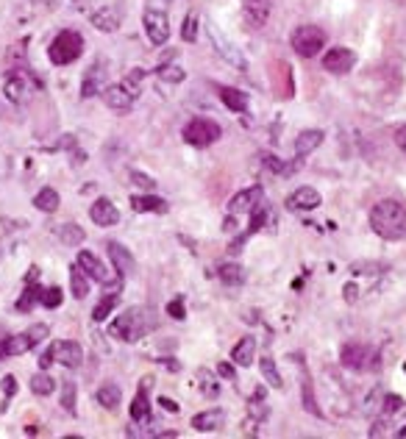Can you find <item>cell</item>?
I'll use <instances>...</instances> for the list:
<instances>
[{
  "label": "cell",
  "instance_id": "cell-29",
  "mask_svg": "<svg viewBox=\"0 0 406 439\" xmlns=\"http://www.w3.org/2000/svg\"><path fill=\"white\" fill-rule=\"evenodd\" d=\"M217 278L226 286H239V283H245V270L239 264H234V261H226V264L217 267Z\"/></svg>",
  "mask_w": 406,
  "mask_h": 439
},
{
  "label": "cell",
  "instance_id": "cell-21",
  "mask_svg": "<svg viewBox=\"0 0 406 439\" xmlns=\"http://www.w3.org/2000/svg\"><path fill=\"white\" fill-rule=\"evenodd\" d=\"M209 36H212V45L217 47V53H220L228 64H234V67H245L242 53H239V50H237V47H234V45H231V42H228V39H226V36H223L215 25H209Z\"/></svg>",
  "mask_w": 406,
  "mask_h": 439
},
{
  "label": "cell",
  "instance_id": "cell-14",
  "mask_svg": "<svg viewBox=\"0 0 406 439\" xmlns=\"http://www.w3.org/2000/svg\"><path fill=\"white\" fill-rule=\"evenodd\" d=\"M53 361H58L67 370H78L81 361H84L81 345L78 342H56L53 345Z\"/></svg>",
  "mask_w": 406,
  "mask_h": 439
},
{
  "label": "cell",
  "instance_id": "cell-53",
  "mask_svg": "<svg viewBox=\"0 0 406 439\" xmlns=\"http://www.w3.org/2000/svg\"><path fill=\"white\" fill-rule=\"evenodd\" d=\"M384 428H387V422H381V420H378V422H373V428H370V436H384V433H387Z\"/></svg>",
  "mask_w": 406,
  "mask_h": 439
},
{
  "label": "cell",
  "instance_id": "cell-4",
  "mask_svg": "<svg viewBox=\"0 0 406 439\" xmlns=\"http://www.w3.org/2000/svg\"><path fill=\"white\" fill-rule=\"evenodd\" d=\"M42 339H47V325L45 323H34L28 331L14 334L9 339L0 342V358H12V356H23L28 350H34Z\"/></svg>",
  "mask_w": 406,
  "mask_h": 439
},
{
  "label": "cell",
  "instance_id": "cell-33",
  "mask_svg": "<svg viewBox=\"0 0 406 439\" xmlns=\"http://www.w3.org/2000/svg\"><path fill=\"white\" fill-rule=\"evenodd\" d=\"M95 400H98L103 409H117L120 400H122V392H120V387H114V384H103V387L95 392Z\"/></svg>",
  "mask_w": 406,
  "mask_h": 439
},
{
  "label": "cell",
  "instance_id": "cell-17",
  "mask_svg": "<svg viewBox=\"0 0 406 439\" xmlns=\"http://www.w3.org/2000/svg\"><path fill=\"white\" fill-rule=\"evenodd\" d=\"M242 17L253 31L264 28L270 17V0H242Z\"/></svg>",
  "mask_w": 406,
  "mask_h": 439
},
{
  "label": "cell",
  "instance_id": "cell-3",
  "mask_svg": "<svg viewBox=\"0 0 406 439\" xmlns=\"http://www.w3.org/2000/svg\"><path fill=\"white\" fill-rule=\"evenodd\" d=\"M84 53V39L78 31H61L50 45H47V56L53 64L64 67V64H73L78 61Z\"/></svg>",
  "mask_w": 406,
  "mask_h": 439
},
{
  "label": "cell",
  "instance_id": "cell-26",
  "mask_svg": "<svg viewBox=\"0 0 406 439\" xmlns=\"http://www.w3.org/2000/svg\"><path fill=\"white\" fill-rule=\"evenodd\" d=\"M253 356H256V339L253 336H242L234 350H231V361L239 364V367H248V364H253Z\"/></svg>",
  "mask_w": 406,
  "mask_h": 439
},
{
  "label": "cell",
  "instance_id": "cell-23",
  "mask_svg": "<svg viewBox=\"0 0 406 439\" xmlns=\"http://www.w3.org/2000/svg\"><path fill=\"white\" fill-rule=\"evenodd\" d=\"M131 208L137 214H167V203L162 197H153V195H133Z\"/></svg>",
  "mask_w": 406,
  "mask_h": 439
},
{
  "label": "cell",
  "instance_id": "cell-36",
  "mask_svg": "<svg viewBox=\"0 0 406 439\" xmlns=\"http://www.w3.org/2000/svg\"><path fill=\"white\" fill-rule=\"evenodd\" d=\"M301 373H303V409H306L309 414H314V417H323V411H320V406H317V400H314V392H312V378L306 376L303 364H301Z\"/></svg>",
  "mask_w": 406,
  "mask_h": 439
},
{
  "label": "cell",
  "instance_id": "cell-38",
  "mask_svg": "<svg viewBox=\"0 0 406 439\" xmlns=\"http://www.w3.org/2000/svg\"><path fill=\"white\" fill-rule=\"evenodd\" d=\"M39 289L36 283H25V292H23V298L17 301V312H31L36 303H39Z\"/></svg>",
  "mask_w": 406,
  "mask_h": 439
},
{
  "label": "cell",
  "instance_id": "cell-16",
  "mask_svg": "<svg viewBox=\"0 0 406 439\" xmlns=\"http://www.w3.org/2000/svg\"><path fill=\"white\" fill-rule=\"evenodd\" d=\"M320 203H323V197H320V192L312 189V186H298V189L287 197V208H290V211H314Z\"/></svg>",
  "mask_w": 406,
  "mask_h": 439
},
{
  "label": "cell",
  "instance_id": "cell-8",
  "mask_svg": "<svg viewBox=\"0 0 406 439\" xmlns=\"http://www.w3.org/2000/svg\"><path fill=\"white\" fill-rule=\"evenodd\" d=\"M370 361H378V356L373 353L370 345H362V342H348L343 347V364L348 370H373Z\"/></svg>",
  "mask_w": 406,
  "mask_h": 439
},
{
  "label": "cell",
  "instance_id": "cell-42",
  "mask_svg": "<svg viewBox=\"0 0 406 439\" xmlns=\"http://www.w3.org/2000/svg\"><path fill=\"white\" fill-rule=\"evenodd\" d=\"M351 272L354 275H381V272H387V264H381V261H354Z\"/></svg>",
  "mask_w": 406,
  "mask_h": 439
},
{
  "label": "cell",
  "instance_id": "cell-6",
  "mask_svg": "<svg viewBox=\"0 0 406 439\" xmlns=\"http://www.w3.org/2000/svg\"><path fill=\"white\" fill-rule=\"evenodd\" d=\"M292 50L298 53V56H303V58H312V56H317L323 47H325V34H323V28H317V25H298L295 31H292Z\"/></svg>",
  "mask_w": 406,
  "mask_h": 439
},
{
  "label": "cell",
  "instance_id": "cell-35",
  "mask_svg": "<svg viewBox=\"0 0 406 439\" xmlns=\"http://www.w3.org/2000/svg\"><path fill=\"white\" fill-rule=\"evenodd\" d=\"M197 381H200V389H203V395H206V398H217L220 395V384H217V378H215L212 370L200 367L197 370Z\"/></svg>",
  "mask_w": 406,
  "mask_h": 439
},
{
  "label": "cell",
  "instance_id": "cell-41",
  "mask_svg": "<svg viewBox=\"0 0 406 439\" xmlns=\"http://www.w3.org/2000/svg\"><path fill=\"white\" fill-rule=\"evenodd\" d=\"M61 301H64V295H61V289H58V286L39 289V303H42L45 309H58V306H61Z\"/></svg>",
  "mask_w": 406,
  "mask_h": 439
},
{
  "label": "cell",
  "instance_id": "cell-1",
  "mask_svg": "<svg viewBox=\"0 0 406 439\" xmlns=\"http://www.w3.org/2000/svg\"><path fill=\"white\" fill-rule=\"evenodd\" d=\"M370 228L387 242L403 239L406 237V206L392 197L378 200L370 208Z\"/></svg>",
  "mask_w": 406,
  "mask_h": 439
},
{
  "label": "cell",
  "instance_id": "cell-18",
  "mask_svg": "<svg viewBox=\"0 0 406 439\" xmlns=\"http://www.w3.org/2000/svg\"><path fill=\"white\" fill-rule=\"evenodd\" d=\"M89 217H92L95 226L109 228V226H114L117 220H120V211H117V206H114L109 197H98V200L89 206Z\"/></svg>",
  "mask_w": 406,
  "mask_h": 439
},
{
  "label": "cell",
  "instance_id": "cell-40",
  "mask_svg": "<svg viewBox=\"0 0 406 439\" xmlns=\"http://www.w3.org/2000/svg\"><path fill=\"white\" fill-rule=\"evenodd\" d=\"M76 398H78L76 384H73V381H64V384H61V409L70 411V414H76Z\"/></svg>",
  "mask_w": 406,
  "mask_h": 439
},
{
  "label": "cell",
  "instance_id": "cell-39",
  "mask_svg": "<svg viewBox=\"0 0 406 439\" xmlns=\"http://www.w3.org/2000/svg\"><path fill=\"white\" fill-rule=\"evenodd\" d=\"M156 76H159L162 81H167V84H181V81L186 78V72H184L181 67H175V64H159Z\"/></svg>",
  "mask_w": 406,
  "mask_h": 439
},
{
  "label": "cell",
  "instance_id": "cell-47",
  "mask_svg": "<svg viewBox=\"0 0 406 439\" xmlns=\"http://www.w3.org/2000/svg\"><path fill=\"white\" fill-rule=\"evenodd\" d=\"M343 298H345L348 303H356V301H359V286H356L354 281H348V283L343 286Z\"/></svg>",
  "mask_w": 406,
  "mask_h": 439
},
{
  "label": "cell",
  "instance_id": "cell-28",
  "mask_svg": "<svg viewBox=\"0 0 406 439\" xmlns=\"http://www.w3.org/2000/svg\"><path fill=\"white\" fill-rule=\"evenodd\" d=\"M70 292H73V298H78V301H84L89 295V278H87V272L78 264L70 267Z\"/></svg>",
  "mask_w": 406,
  "mask_h": 439
},
{
  "label": "cell",
  "instance_id": "cell-2",
  "mask_svg": "<svg viewBox=\"0 0 406 439\" xmlns=\"http://www.w3.org/2000/svg\"><path fill=\"white\" fill-rule=\"evenodd\" d=\"M153 328H156V317L151 309H125L120 317H114V323L109 325V334L122 342H137Z\"/></svg>",
  "mask_w": 406,
  "mask_h": 439
},
{
  "label": "cell",
  "instance_id": "cell-45",
  "mask_svg": "<svg viewBox=\"0 0 406 439\" xmlns=\"http://www.w3.org/2000/svg\"><path fill=\"white\" fill-rule=\"evenodd\" d=\"M131 181L137 184V186H142V189H153V186H156V181H153L151 175L140 173V170H133V173H131Z\"/></svg>",
  "mask_w": 406,
  "mask_h": 439
},
{
  "label": "cell",
  "instance_id": "cell-56",
  "mask_svg": "<svg viewBox=\"0 0 406 439\" xmlns=\"http://www.w3.org/2000/svg\"><path fill=\"white\" fill-rule=\"evenodd\" d=\"M403 370H406V364H403Z\"/></svg>",
  "mask_w": 406,
  "mask_h": 439
},
{
  "label": "cell",
  "instance_id": "cell-34",
  "mask_svg": "<svg viewBox=\"0 0 406 439\" xmlns=\"http://www.w3.org/2000/svg\"><path fill=\"white\" fill-rule=\"evenodd\" d=\"M53 389H56V381H53V376H50L47 370H39V373L31 378V392H34V395L47 398Z\"/></svg>",
  "mask_w": 406,
  "mask_h": 439
},
{
  "label": "cell",
  "instance_id": "cell-46",
  "mask_svg": "<svg viewBox=\"0 0 406 439\" xmlns=\"http://www.w3.org/2000/svg\"><path fill=\"white\" fill-rule=\"evenodd\" d=\"M400 409H403L400 395H384V411H387V414H395V411H400Z\"/></svg>",
  "mask_w": 406,
  "mask_h": 439
},
{
  "label": "cell",
  "instance_id": "cell-5",
  "mask_svg": "<svg viewBox=\"0 0 406 439\" xmlns=\"http://www.w3.org/2000/svg\"><path fill=\"white\" fill-rule=\"evenodd\" d=\"M220 136H223L220 125L215 120H206V117H195L184 125V139L192 148H209V144H215Z\"/></svg>",
  "mask_w": 406,
  "mask_h": 439
},
{
  "label": "cell",
  "instance_id": "cell-32",
  "mask_svg": "<svg viewBox=\"0 0 406 439\" xmlns=\"http://www.w3.org/2000/svg\"><path fill=\"white\" fill-rule=\"evenodd\" d=\"M259 367H261V376H264V381H267L270 387H273V389H281V387H284V381H281V373H279V367H276L273 356H261Z\"/></svg>",
  "mask_w": 406,
  "mask_h": 439
},
{
  "label": "cell",
  "instance_id": "cell-11",
  "mask_svg": "<svg viewBox=\"0 0 406 439\" xmlns=\"http://www.w3.org/2000/svg\"><path fill=\"white\" fill-rule=\"evenodd\" d=\"M137 95H140V92H133V89L125 87L122 81L103 89V100H106V106H109L111 111H131V106H133V100H137Z\"/></svg>",
  "mask_w": 406,
  "mask_h": 439
},
{
  "label": "cell",
  "instance_id": "cell-31",
  "mask_svg": "<svg viewBox=\"0 0 406 439\" xmlns=\"http://www.w3.org/2000/svg\"><path fill=\"white\" fill-rule=\"evenodd\" d=\"M58 203H61V197H58V192H56V189H50V186L39 189V192H36V197H34V206H36L39 211H45V214H53V211L58 208Z\"/></svg>",
  "mask_w": 406,
  "mask_h": 439
},
{
  "label": "cell",
  "instance_id": "cell-25",
  "mask_svg": "<svg viewBox=\"0 0 406 439\" xmlns=\"http://www.w3.org/2000/svg\"><path fill=\"white\" fill-rule=\"evenodd\" d=\"M100 81H103V61H95L87 72H84V84H81V98H92L100 92Z\"/></svg>",
  "mask_w": 406,
  "mask_h": 439
},
{
  "label": "cell",
  "instance_id": "cell-37",
  "mask_svg": "<svg viewBox=\"0 0 406 439\" xmlns=\"http://www.w3.org/2000/svg\"><path fill=\"white\" fill-rule=\"evenodd\" d=\"M58 237H61V242H64V245H81L87 234H84V228H81V226L67 223V226H61V228H58Z\"/></svg>",
  "mask_w": 406,
  "mask_h": 439
},
{
  "label": "cell",
  "instance_id": "cell-9",
  "mask_svg": "<svg viewBox=\"0 0 406 439\" xmlns=\"http://www.w3.org/2000/svg\"><path fill=\"white\" fill-rule=\"evenodd\" d=\"M142 25H145V34L153 45H164L170 39V20L162 9H148L142 17Z\"/></svg>",
  "mask_w": 406,
  "mask_h": 439
},
{
  "label": "cell",
  "instance_id": "cell-22",
  "mask_svg": "<svg viewBox=\"0 0 406 439\" xmlns=\"http://www.w3.org/2000/svg\"><path fill=\"white\" fill-rule=\"evenodd\" d=\"M323 139H325V133H323V131H317V128L301 131V133H298V139H295V153H298V159H303V156H309L312 151H317L320 144H323Z\"/></svg>",
  "mask_w": 406,
  "mask_h": 439
},
{
  "label": "cell",
  "instance_id": "cell-13",
  "mask_svg": "<svg viewBox=\"0 0 406 439\" xmlns=\"http://www.w3.org/2000/svg\"><path fill=\"white\" fill-rule=\"evenodd\" d=\"M261 197H264V189H261V186H248V189H242V192H237V195L231 197L228 211H231L234 217H239V214H250V211L261 203Z\"/></svg>",
  "mask_w": 406,
  "mask_h": 439
},
{
  "label": "cell",
  "instance_id": "cell-54",
  "mask_svg": "<svg viewBox=\"0 0 406 439\" xmlns=\"http://www.w3.org/2000/svg\"><path fill=\"white\" fill-rule=\"evenodd\" d=\"M36 281H39V267L34 264V267L28 270V275H25V283H36Z\"/></svg>",
  "mask_w": 406,
  "mask_h": 439
},
{
  "label": "cell",
  "instance_id": "cell-15",
  "mask_svg": "<svg viewBox=\"0 0 406 439\" xmlns=\"http://www.w3.org/2000/svg\"><path fill=\"white\" fill-rule=\"evenodd\" d=\"M89 20H92V25H95L98 31L114 34V31L120 28V23H122V12H120L117 6H111V3H106V6H98V9L89 14Z\"/></svg>",
  "mask_w": 406,
  "mask_h": 439
},
{
  "label": "cell",
  "instance_id": "cell-43",
  "mask_svg": "<svg viewBox=\"0 0 406 439\" xmlns=\"http://www.w3.org/2000/svg\"><path fill=\"white\" fill-rule=\"evenodd\" d=\"M181 39H184V42H195V39H197V14H195V12L186 14V20H184V25H181Z\"/></svg>",
  "mask_w": 406,
  "mask_h": 439
},
{
  "label": "cell",
  "instance_id": "cell-49",
  "mask_svg": "<svg viewBox=\"0 0 406 439\" xmlns=\"http://www.w3.org/2000/svg\"><path fill=\"white\" fill-rule=\"evenodd\" d=\"M50 364H53V345H50V347L42 353V356H39V367H42V370H47Z\"/></svg>",
  "mask_w": 406,
  "mask_h": 439
},
{
  "label": "cell",
  "instance_id": "cell-30",
  "mask_svg": "<svg viewBox=\"0 0 406 439\" xmlns=\"http://www.w3.org/2000/svg\"><path fill=\"white\" fill-rule=\"evenodd\" d=\"M220 100L231 109V111H245L248 109V95L234 89V87H220Z\"/></svg>",
  "mask_w": 406,
  "mask_h": 439
},
{
  "label": "cell",
  "instance_id": "cell-44",
  "mask_svg": "<svg viewBox=\"0 0 406 439\" xmlns=\"http://www.w3.org/2000/svg\"><path fill=\"white\" fill-rule=\"evenodd\" d=\"M167 314H170L173 320H184V317H186V306H184V301H181V298L170 301V303H167Z\"/></svg>",
  "mask_w": 406,
  "mask_h": 439
},
{
  "label": "cell",
  "instance_id": "cell-20",
  "mask_svg": "<svg viewBox=\"0 0 406 439\" xmlns=\"http://www.w3.org/2000/svg\"><path fill=\"white\" fill-rule=\"evenodd\" d=\"M106 250H109V259H111V264H114V272H117L120 278H128V275L133 272V256H131V250L122 248L120 242H109Z\"/></svg>",
  "mask_w": 406,
  "mask_h": 439
},
{
  "label": "cell",
  "instance_id": "cell-50",
  "mask_svg": "<svg viewBox=\"0 0 406 439\" xmlns=\"http://www.w3.org/2000/svg\"><path fill=\"white\" fill-rule=\"evenodd\" d=\"M395 144H398V148L406 153V125H400V128L395 131Z\"/></svg>",
  "mask_w": 406,
  "mask_h": 439
},
{
  "label": "cell",
  "instance_id": "cell-51",
  "mask_svg": "<svg viewBox=\"0 0 406 439\" xmlns=\"http://www.w3.org/2000/svg\"><path fill=\"white\" fill-rule=\"evenodd\" d=\"M217 373H220L223 378L234 381V367H231V364H228V361H223V364H220V367H217Z\"/></svg>",
  "mask_w": 406,
  "mask_h": 439
},
{
  "label": "cell",
  "instance_id": "cell-7",
  "mask_svg": "<svg viewBox=\"0 0 406 439\" xmlns=\"http://www.w3.org/2000/svg\"><path fill=\"white\" fill-rule=\"evenodd\" d=\"M84 272H87V278H92V281H98V283H103L106 289H120V281H111V272H109V267L95 256V253H89V250H81L78 253V261H76Z\"/></svg>",
  "mask_w": 406,
  "mask_h": 439
},
{
  "label": "cell",
  "instance_id": "cell-52",
  "mask_svg": "<svg viewBox=\"0 0 406 439\" xmlns=\"http://www.w3.org/2000/svg\"><path fill=\"white\" fill-rule=\"evenodd\" d=\"M159 406H164L170 414H175V411H178V403H175V400H170V398H159Z\"/></svg>",
  "mask_w": 406,
  "mask_h": 439
},
{
  "label": "cell",
  "instance_id": "cell-10",
  "mask_svg": "<svg viewBox=\"0 0 406 439\" xmlns=\"http://www.w3.org/2000/svg\"><path fill=\"white\" fill-rule=\"evenodd\" d=\"M354 64H356V56L351 47H331L323 56V67L328 72H334V76H345V72L354 69Z\"/></svg>",
  "mask_w": 406,
  "mask_h": 439
},
{
  "label": "cell",
  "instance_id": "cell-12",
  "mask_svg": "<svg viewBox=\"0 0 406 439\" xmlns=\"http://www.w3.org/2000/svg\"><path fill=\"white\" fill-rule=\"evenodd\" d=\"M151 384H153V378H142L137 395H133V400H131V420L137 425H148L151 422V398H148L151 395Z\"/></svg>",
  "mask_w": 406,
  "mask_h": 439
},
{
  "label": "cell",
  "instance_id": "cell-24",
  "mask_svg": "<svg viewBox=\"0 0 406 439\" xmlns=\"http://www.w3.org/2000/svg\"><path fill=\"white\" fill-rule=\"evenodd\" d=\"M226 422V411L223 409H209V411H200L192 417V428L195 431H217Z\"/></svg>",
  "mask_w": 406,
  "mask_h": 439
},
{
  "label": "cell",
  "instance_id": "cell-27",
  "mask_svg": "<svg viewBox=\"0 0 406 439\" xmlns=\"http://www.w3.org/2000/svg\"><path fill=\"white\" fill-rule=\"evenodd\" d=\"M117 303H120V289H109L106 295H103V301L92 309V320H95V323H103V320L114 312V306H117Z\"/></svg>",
  "mask_w": 406,
  "mask_h": 439
},
{
  "label": "cell",
  "instance_id": "cell-55",
  "mask_svg": "<svg viewBox=\"0 0 406 439\" xmlns=\"http://www.w3.org/2000/svg\"><path fill=\"white\" fill-rule=\"evenodd\" d=\"M398 436H406V428H400V431H398Z\"/></svg>",
  "mask_w": 406,
  "mask_h": 439
},
{
  "label": "cell",
  "instance_id": "cell-19",
  "mask_svg": "<svg viewBox=\"0 0 406 439\" xmlns=\"http://www.w3.org/2000/svg\"><path fill=\"white\" fill-rule=\"evenodd\" d=\"M31 87H28V72H9L6 76V84H3V95L12 100V103H23L28 98Z\"/></svg>",
  "mask_w": 406,
  "mask_h": 439
},
{
  "label": "cell",
  "instance_id": "cell-48",
  "mask_svg": "<svg viewBox=\"0 0 406 439\" xmlns=\"http://www.w3.org/2000/svg\"><path fill=\"white\" fill-rule=\"evenodd\" d=\"M0 384H3L6 400H9V398H14V392H17V378H14V376H6V378H3V381H0ZM6 400H3V403H6Z\"/></svg>",
  "mask_w": 406,
  "mask_h": 439
}]
</instances>
